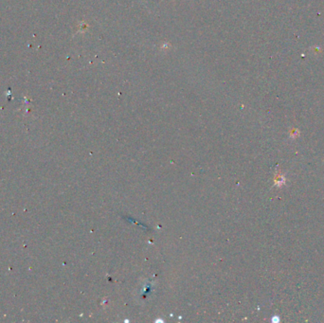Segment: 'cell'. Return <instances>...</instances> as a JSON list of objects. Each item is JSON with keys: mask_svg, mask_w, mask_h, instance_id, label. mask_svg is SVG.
Returning <instances> with one entry per match:
<instances>
[{"mask_svg": "<svg viewBox=\"0 0 324 323\" xmlns=\"http://www.w3.org/2000/svg\"><path fill=\"white\" fill-rule=\"evenodd\" d=\"M285 183V178H284V176H282V175H279L277 177H276V179H275V184L276 185H278V186H282V185H284Z\"/></svg>", "mask_w": 324, "mask_h": 323, "instance_id": "6da1fadb", "label": "cell"}]
</instances>
